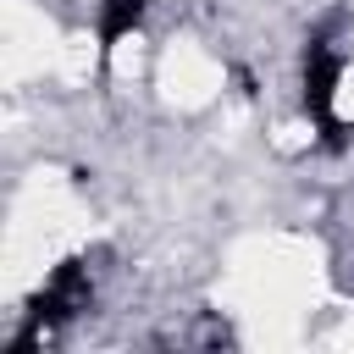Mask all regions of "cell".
I'll return each mask as SVG.
<instances>
[{
    "label": "cell",
    "instance_id": "obj_1",
    "mask_svg": "<svg viewBox=\"0 0 354 354\" xmlns=\"http://www.w3.org/2000/svg\"><path fill=\"white\" fill-rule=\"evenodd\" d=\"M343 66H348V55L332 44V28H321V33H310V39H304V61H299V105H304V116L315 122V133H321V149H326V155L348 149V122L337 116Z\"/></svg>",
    "mask_w": 354,
    "mask_h": 354
},
{
    "label": "cell",
    "instance_id": "obj_2",
    "mask_svg": "<svg viewBox=\"0 0 354 354\" xmlns=\"http://www.w3.org/2000/svg\"><path fill=\"white\" fill-rule=\"evenodd\" d=\"M88 304H94V282H88V266H83V260H61V266L44 277V288L28 299V326L11 337V354H28V348H33L44 332H55V326L77 321Z\"/></svg>",
    "mask_w": 354,
    "mask_h": 354
},
{
    "label": "cell",
    "instance_id": "obj_3",
    "mask_svg": "<svg viewBox=\"0 0 354 354\" xmlns=\"http://www.w3.org/2000/svg\"><path fill=\"white\" fill-rule=\"evenodd\" d=\"M149 0H100V17H94V39H100V61H111V50L144 22Z\"/></svg>",
    "mask_w": 354,
    "mask_h": 354
}]
</instances>
